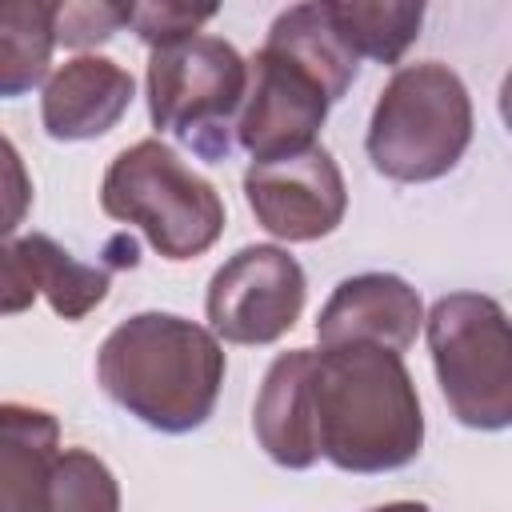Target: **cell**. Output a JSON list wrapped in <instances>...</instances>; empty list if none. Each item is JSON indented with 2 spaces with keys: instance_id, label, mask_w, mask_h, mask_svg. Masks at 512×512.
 I'll list each match as a JSON object with an SVG mask.
<instances>
[{
  "instance_id": "cell-6",
  "label": "cell",
  "mask_w": 512,
  "mask_h": 512,
  "mask_svg": "<svg viewBox=\"0 0 512 512\" xmlns=\"http://www.w3.org/2000/svg\"><path fill=\"white\" fill-rule=\"evenodd\" d=\"M440 392L452 416L480 432L512 424V336L492 296L448 292L424 316Z\"/></svg>"
},
{
  "instance_id": "cell-23",
  "label": "cell",
  "mask_w": 512,
  "mask_h": 512,
  "mask_svg": "<svg viewBox=\"0 0 512 512\" xmlns=\"http://www.w3.org/2000/svg\"><path fill=\"white\" fill-rule=\"evenodd\" d=\"M372 512H428L420 500H396V504H384V508H372Z\"/></svg>"
},
{
  "instance_id": "cell-10",
  "label": "cell",
  "mask_w": 512,
  "mask_h": 512,
  "mask_svg": "<svg viewBox=\"0 0 512 512\" xmlns=\"http://www.w3.org/2000/svg\"><path fill=\"white\" fill-rule=\"evenodd\" d=\"M424 324L420 292L392 272H360L336 284L316 316L320 348L372 344L384 352H408Z\"/></svg>"
},
{
  "instance_id": "cell-2",
  "label": "cell",
  "mask_w": 512,
  "mask_h": 512,
  "mask_svg": "<svg viewBox=\"0 0 512 512\" xmlns=\"http://www.w3.org/2000/svg\"><path fill=\"white\" fill-rule=\"evenodd\" d=\"M96 376L140 424L156 432H192L216 408L224 348L208 328L184 316L136 312L104 336Z\"/></svg>"
},
{
  "instance_id": "cell-12",
  "label": "cell",
  "mask_w": 512,
  "mask_h": 512,
  "mask_svg": "<svg viewBox=\"0 0 512 512\" xmlns=\"http://www.w3.org/2000/svg\"><path fill=\"white\" fill-rule=\"evenodd\" d=\"M252 428L260 448L280 468H312L320 460L312 420V348L280 352L260 384Z\"/></svg>"
},
{
  "instance_id": "cell-4",
  "label": "cell",
  "mask_w": 512,
  "mask_h": 512,
  "mask_svg": "<svg viewBox=\"0 0 512 512\" xmlns=\"http://www.w3.org/2000/svg\"><path fill=\"white\" fill-rule=\"evenodd\" d=\"M100 208L140 228L164 260H192L224 232L220 192L160 140H136L108 164Z\"/></svg>"
},
{
  "instance_id": "cell-7",
  "label": "cell",
  "mask_w": 512,
  "mask_h": 512,
  "mask_svg": "<svg viewBox=\"0 0 512 512\" xmlns=\"http://www.w3.org/2000/svg\"><path fill=\"white\" fill-rule=\"evenodd\" d=\"M304 268L276 244H248L208 280V324L228 344H272L304 312Z\"/></svg>"
},
{
  "instance_id": "cell-21",
  "label": "cell",
  "mask_w": 512,
  "mask_h": 512,
  "mask_svg": "<svg viewBox=\"0 0 512 512\" xmlns=\"http://www.w3.org/2000/svg\"><path fill=\"white\" fill-rule=\"evenodd\" d=\"M32 208V176L16 144L0 132V236H12Z\"/></svg>"
},
{
  "instance_id": "cell-5",
  "label": "cell",
  "mask_w": 512,
  "mask_h": 512,
  "mask_svg": "<svg viewBox=\"0 0 512 512\" xmlns=\"http://www.w3.org/2000/svg\"><path fill=\"white\" fill-rule=\"evenodd\" d=\"M148 116L156 132H172L204 160H228L248 88V60L220 36H188L152 48L148 60Z\"/></svg>"
},
{
  "instance_id": "cell-19",
  "label": "cell",
  "mask_w": 512,
  "mask_h": 512,
  "mask_svg": "<svg viewBox=\"0 0 512 512\" xmlns=\"http://www.w3.org/2000/svg\"><path fill=\"white\" fill-rule=\"evenodd\" d=\"M216 16V4H128V28L148 44L164 48L176 40H188Z\"/></svg>"
},
{
  "instance_id": "cell-22",
  "label": "cell",
  "mask_w": 512,
  "mask_h": 512,
  "mask_svg": "<svg viewBox=\"0 0 512 512\" xmlns=\"http://www.w3.org/2000/svg\"><path fill=\"white\" fill-rule=\"evenodd\" d=\"M36 296H40V288H36L32 264L24 256V244L0 236V316L28 312Z\"/></svg>"
},
{
  "instance_id": "cell-18",
  "label": "cell",
  "mask_w": 512,
  "mask_h": 512,
  "mask_svg": "<svg viewBox=\"0 0 512 512\" xmlns=\"http://www.w3.org/2000/svg\"><path fill=\"white\" fill-rule=\"evenodd\" d=\"M44 512H120V488L108 464L84 448H64L56 456L52 492Z\"/></svg>"
},
{
  "instance_id": "cell-17",
  "label": "cell",
  "mask_w": 512,
  "mask_h": 512,
  "mask_svg": "<svg viewBox=\"0 0 512 512\" xmlns=\"http://www.w3.org/2000/svg\"><path fill=\"white\" fill-rule=\"evenodd\" d=\"M20 244H24V256L32 264L36 288L48 296V304H52L56 316L84 320L96 304H104V296H108V268L80 264L68 248H60L44 232L20 236Z\"/></svg>"
},
{
  "instance_id": "cell-20",
  "label": "cell",
  "mask_w": 512,
  "mask_h": 512,
  "mask_svg": "<svg viewBox=\"0 0 512 512\" xmlns=\"http://www.w3.org/2000/svg\"><path fill=\"white\" fill-rule=\"evenodd\" d=\"M128 20V4L84 0V4H56V44L64 48H92L112 40Z\"/></svg>"
},
{
  "instance_id": "cell-14",
  "label": "cell",
  "mask_w": 512,
  "mask_h": 512,
  "mask_svg": "<svg viewBox=\"0 0 512 512\" xmlns=\"http://www.w3.org/2000/svg\"><path fill=\"white\" fill-rule=\"evenodd\" d=\"M264 44L284 52L288 60H296L324 88L328 104H336L356 80V56L340 40V32L328 16V4H292V8H284L272 20Z\"/></svg>"
},
{
  "instance_id": "cell-9",
  "label": "cell",
  "mask_w": 512,
  "mask_h": 512,
  "mask_svg": "<svg viewBox=\"0 0 512 512\" xmlns=\"http://www.w3.org/2000/svg\"><path fill=\"white\" fill-rule=\"evenodd\" d=\"M244 196L256 224L288 244H308L336 232L348 208L344 176L316 144L284 160L252 164L244 172Z\"/></svg>"
},
{
  "instance_id": "cell-8",
  "label": "cell",
  "mask_w": 512,
  "mask_h": 512,
  "mask_svg": "<svg viewBox=\"0 0 512 512\" xmlns=\"http://www.w3.org/2000/svg\"><path fill=\"white\" fill-rule=\"evenodd\" d=\"M328 116L324 88L284 52L260 48L248 60V88L236 116V144L252 152V164L308 152Z\"/></svg>"
},
{
  "instance_id": "cell-3",
  "label": "cell",
  "mask_w": 512,
  "mask_h": 512,
  "mask_svg": "<svg viewBox=\"0 0 512 512\" xmlns=\"http://www.w3.org/2000/svg\"><path fill=\"white\" fill-rule=\"evenodd\" d=\"M472 140V100L464 80L440 64H404L384 84L368 120V160L400 184L448 176Z\"/></svg>"
},
{
  "instance_id": "cell-1",
  "label": "cell",
  "mask_w": 512,
  "mask_h": 512,
  "mask_svg": "<svg viewBox=\"0 0 512 512\" xmlns=\"http://www.w3.org/2000/svg\"><path fill=\"white\" fill-rule=\"evenodd\" d=\"M316 448L340 472H392L416 460L424 416L416 384L396 352L340 344L312 352Z\"/></svg>"
},
{
  "instance_id": "cell-15",
  "label": "cell",
  "mask_w": 512,
  "mask_h": 512,
  "mask_svg": "<svg viewBox=\"0 0 512 512\" xmlns=\"http://www.w3.org/2000/svg\"><path fill=\"white\" fill-rule=\"evenodd\" d=\"M56 48V4L0 0V100L32 92Z\"/></svg>"
},
{
  "instance_id": "cell-16",
  "label": "cell",
  "mask_w": 512,
  "mask_h": 512,
  "mask_svg": "<svg viewBox=\"0 0 512 512\" xmlns=\"http://www.w3.org/2000/svg\"><path fill=\"white\" fill-rule=\"evenodd\" d=\"M324 4L348 52L356 60L368 56L380 64H396L408 52V44L420 36V20H424V4L412 0H324Z\"/></svg>"
},
{
  "instance_id": "cell-11",
  "label": "cell",
  "mask_w": 512,
  "mask_h": 512,
  "mask_svg": "<svg viewBox=\"0 0 512 512\" xmlns=\"http://www.w3.org/2000/svg\"><path fill=\"white\" fill-rule=\"evenodd\" d=\"M132 76L108 56H76L60 64L40 96V120L52 140H96L116 128L132 104Z\"/></svg>"
},
{
  "instance_id": "cell-13",
  "label": "cell",
  "mask_w": 512,
  "mask_h": 512,
  "mask_svg": "<svg viewBox=\"0 0 512 512\" xmlns=\"http://www.w3.org/2000/svg\"><path fill=\"white\" fill-rule=\"evenodd\" d=\"M60 456V424L32 404H0V512H44Z\"/></svg>"
}]
</instances>
